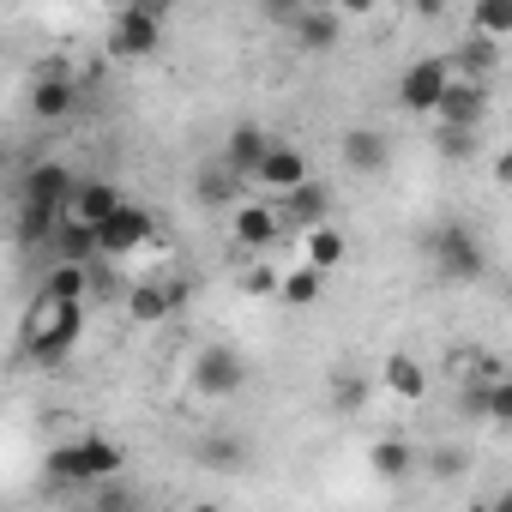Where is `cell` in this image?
I'll return each mask as SVG.
<instances>
[{"label": "cell", "mask_w": 512, "mask_h": 512, "mask_svg": "<svg viewBox=\"0 0 512 512\" xmlns=\"http://www.w3.org/2000/svg\"><path fill=\"white\" fill-rule=\"evenodd\" d=\"M115 476H127V452L109 434H79V440H67L43 458V488L49 494H91L97 482H115Z\"/></svg>", "instance_id": "cell-1"}, {"label": "cell", "mask_w": 512, "mask_h": 512, "mask_svg": "<svg viewBox=\"0 0 512 512\" xmlns=\"http://www.w3.org/2000/svg\"><path fill=\"white\" fill-rule=\"evenodd\" d=\"M79 338H85V302H49V296H37L31 314H25V326H19V356L37 362V368H55V362H67L79 350Z\"/></svg>", "instance_id": "cell-2"}, {"label": "cell", "mask_w": 512, "mask_h": 512, "mask_svg": "<svg viewBox=\"0 0 512 512\" xmlns=\"http://www.w3.org/2000/svg\"><path fill=\"white\" fill-rule=\"evenodd\" d=\"M428 260L446 284H482L488 278V247L470 223H440L428 235Z\"/></svg>", "instance_id": "cell-3"}, {"label": "cell", "mask_w": 512, "mask_h": 512, "mask_svg": "<svg viewBox=\"0 0 512 512\" xmlns=\"http://www.w3.org/2000/svg\"><path fill=\"white\" fill-rule=\"evenodd\" d=\"M163 19L169 7L163 0H127V7L109 19V55L115 61H145L163 49Z\"/></svg>", "instance_id": "cell-4"}, {"label": "cell", "mask_w": 512, "mask_h": 512, "mask_svg": "<svg viewBox=\"0 0 512 512\" xmlns=\"http://www.w3.org/2000/svg\"><path fill=\"white\" fill-rule=\"evenodd\" d=\"M151 241H157V217L127 199L109 223H97V260H133V253H145Z\"/></svg>", "instance_id": "cell-5"}, {"label": "cell", "mask_w": 512, "mask_h": 512, "mask_svg": "<svg viewBox=\"0 0 512 512\" xmlns=\"http://www.w3.org/2000/svg\"><path fill=\"white\" fill-rule=\"evenodd\" d=\"M187 386H193L199 398H235V392L247 386V362H241V350H229V344H205V350L193 356V368H187Z\"/></svg>", "instance_id": "cell-6"}, {"label": "cell", "mask_w": 512, "mask_h": 512, "mask_svg": "<svg viewBox=\"0 0 512 512\" xmlns=\"http://www.w3.org/2000/svg\"><path fill=\"white\" fill-rule=\"evenodd\" d=\"M25 109H31V121H67L79 109V79L67 67H37L25 85Z\"/></svg>", "instance_id": "cell-7"}, {"label": "cell", "mask_w": 512, "mask_h": 512, "mask_svg": "<svg viewBox=\"0 0 512 512\" xmlns=\"http://www.w3.org/2000/svg\"><path fill=\"white\" fill-rule=\"evenodd\" d=\"M446 85H452L446 55H422V61H410L404 79H398V109H410V115H434Z\"/></svg>", "instance_id": "cell-8"}, {"label": "cell", "mask_w": 512, "mask_h": 512, "mask_svg": "<svg viewBox=\"0 0 512 512\" xmlns=\"http://www.w3.org/2000/svg\"><path fill=\"white\" fill-rule=\"evenodd\" d=\"M73 181H79V175H73L61 157H37V163L25 169V181H19V205H43V211H61V217H67Z\"/></svg>", "instance_id": "cell-9"}, {"label": "cell", "mask_w": 512, "mask_h": 512, "mask_svg": "<svg viewBox=\"0 0 512 512\" xmlns=\"http://www.w3.org/2000/svg\"><path fill=\"white\" fill-rule=\"evenodd\" d=\"M121 205H127L121 181H109V175H79V181H73V199H67V217L97 229V223H109Z\"/></svg>", "instance_id": "cell-10"}, {"label": "cell", "mask_w": 512, "mask_h": 512, "mask_svg": "<svg viewBox=\"0 0 512 512\" xmlns=\"http://www.w3.org/2000/svg\"><path fill=\"white\" fill-rule=\"evenodd\" d=\"M440 127H458V133H476L482 115H488V85H470V79H452L440 91Z\"/></svg>", "instance_id": "cell-11"}, {"label": "cell", "mask_w": 512, "mask_h": 512, "mask_svg": "<svg viewBox=\"0 0 512 512\" xmlns=\"http://www.w3.org/2000/svg\"><path fill=\"white\" fill-rule=\"evenodd\" d=\"M253 181L272 187V193H296V187L308 181V157H302L290 139H272L266 157H260V169H253Z\"/></svg>", "instance_id": "cell-12"}, {"label": "cell", "mask_w": 512, "mask_h": 512, "mask_svg": "<svg viewBox=\"0 0 512 512\" xmlns=\"http://www.w3.org/2000/svg\"><path fill=\"white\" fill-rule=\"evenodd\" d=\"M266 145H272V133H266V127L241 121V127H229V139H223V157H217V163H223L235 181H253V169H260Z\"/></svg>", "instance_id": "cell-13"}, {"label": "cell", "mask_w": 512, "mask_h": 512, "mask_svg": "<svg viewBox=\"0 0 512 512\" xmlns=\"http://www.w3.org/2000/svg\"><path fill=\"white\" fill-rule=\"evenodd\" d=\"M193 458H199L205 470H217V476H241V470L253 464V452H247V440H241L235 428H211V434H199Z\"/></svg>", "instance_id": "cell-14"}, {"label": "cell", "mask_w": 512, "mask_h": 512, "mask_svg": "<svg viewBox=\"0 0 512 512\" xmlns=\"http://www.w3.org/2000/svg\"><path fill=\"white\" fill-rule=\"evenodd\" d=\"M290 37H296L308 55H326V49H338V37H344V13H332V7H302V13L290 19Z\"/></svg>", "instance_id": "cell-15"}, {"label": "cell", "mask_w": 512, "mask_h": 512, "mask_svg": "<svg viewBox=\"0 0 512 512\" xmlns=\"http://www.w3.org/2000/svg\"><path fill=\"white\" fill-rule=\"evenodd\" d=\"M344 163H350L356 175H380V169L392 163V139H386L380 127H350V133H344Z\"/></svg>", "instance_id": "cell-16"}, {"label": "cell", "mask_w": 512, "mask_h": 512, "mask_svg": "<svg viewBox=\"0 0 512 512\" xmlns=\"http://www.w3.org/2000/svg\"><path fill=\"white\" fill-rule=\"evenodd\" d=\"M368 470H374L380 482H410V476L422 470V458H416V446H410V440L386 434V440H374V446H368Z\"/></svg>", "instance_id": "cell-17"}, {"label": "cell", "mask_w": 512, "mask_h": 512, "mask_svg": "<svg viewBox=\"0 0 512 512\" xmlns=\"http://www.w3.org/2000/svg\"><path fill=\"white\" fill-rule=\"evenodd\" d=\"M55 266H97V229L91 223H73V217H61V229H55Z\"/></svg>", "instance_id": "cell-18"}, {"label": "cell", "mask_w": 512, "mask_h": 512, "mask_svg": "<svg viewBox=\"0 0 512 512\" xmlns=\"http://www.w3.org/2000/svg\"><path fill=\"white\" fill-rule=\"evenodd\" d=\"M235 241L253 253H272L278 247V211L272 205H241L235 211Z\"/></svg>", "instance_id": "cell-19"}, {"label": "cell", "mask_w": 512, "mask_h": 512, "mask_svg": "<svg viewBox=\"0 0 512 512\" xmlns=\"http://www.w3.org/2000/svg\"><path fill=\"white\" fill-rule=\"evenodd\" d=\"M446 67H452V79L488 85V79H494V67H500V49H494V43H482V37H470L458 55H446Z\"/></svg>", "instance_id": "cell-20"}, {"label": "cell", "mask_w": 512, "mask_h": 512, "mask_svg": "<svg viewBox=\"0 0 512 512\" xmlns=\"http://www.w3.org/2000/svg\"><path fill=\"white\" fill-rule=\"evenodd\" d=\"M284 217H290V223H302V229H320V223L332 217V193H326V187H314V181H302L296 193H284Z\"/></svg>", "instance_id": "cell-21"}, {"label": "cell", "mask_w": 512, "mask_h": 512, "mask_svg": "<svg viewBox=\"0 0 512 512\" xmlns=\"http://www.w3.org/2000/svg\"><path fill=\"white\" fill-rule=\"evenodd\" d=\"M235 193H241V181H235L223 163H205V169H199V181H193V199H199L205 211H217V205H235Z\"/></svg>", "instance_id": "cell-22"}, {"label": "cell", "mask_w": 512, "mask_h": 512, "mask_svg": "<svg viewBox=\"0 0 512 512\" xmlns=\"http://www.w3.org/2000/svg\"><path fill=\"white\" fill-rule=\"evenodd\" d=\"M380 380H386V386H392L398 398H422V392H428V368H422L416 356H404V350H398V356H386Z\"/></svg>", "instance_id": "cell-23"}, {"label": "cell", "mask_w": 512, "mask_h": 512, "mask_svg": "<svg viewBox=\"0 0 512 512\" xmlns=\"http://www.w3.org/2000/svg\"><path fill=\"white\" fill-rule=\"evenodd\" d=\"M350 253V241H344V229H332V223H320V229H308V266L326 278L338 260Z\"/></svg>", "instance_id": "cell-24"}, {"label": "cell", "mask_w": 512, "mask_h": 512, "mask_svg": "<svg viewBox=\"0 0 512 512\" xmlns=\"http://www.w3.org/2000/svg\"><path fill=\"white\" fill-rule=\"evenodd\" d=\"M55 229H61V211H43V205H19V223H13V235H19L25 247H49V241H55Z\"/></svg>", "instance_id": "cell-25"}, {"label": "cell", "mask_w": 512, "mask_h": 512, "mask_svg": "<svg viewBox=\"0 0 512 512\" xmlns=\"http://www.w3.org/2000/svg\"><path fill=\"white\" fill-rule=\"evenodd\" d=\"M127 320H133V326H163V320H169V296H163V284H139V290H127Z\"/></svg>", "instance_id": "cell-26"}, {"label": "cell", "mask_w": 512, "mask_h": 512, "mask_svg": "<svg viewBox=\"0 0 512 512\" xmlns=\"http://www.w3.org/2000/svg\"><path fill=\"white\" fill-rule=\"evenodd\" d=\"M85 290H91V272L85 266H49V278H43V296L49 302H85Z\"/></svg>", "instance_id": "cell-27"}, {"label": "cell", "mask_w": 512, "mask_h": 512, "mask_svg": "<svg viewBox=\"0 0 512 512\" xmlns=\"http://www.w3.org/2000/svg\"><path fill=\"white\" fill-rule=\"evenodd\" d=\"M278 296H284L290 308H314V302L326 296V278H320L314 266H302V272H290V278H278Z\"/></svg>", "instance_id": "cell-28"}, {"label": "cell", "mask_w": 512, "mask_h": 512, "mask_svg": "<svg viewBox=\"0 0 512 512\" xmlns=\"http://www.w3.org/2000/svg\"><path fill=\"white\" fill-rule=\"evenodd\" d=\"M91 512H151V506L139 500V488H127V482L115 476V482H97V488H91Z\"/></svg>", "instance_id": "cell-29"}, {"label": "cell", "mask_w": 512, "mask_h": 512, "mask_svg": "<svg viewBox=\"0 0 512 512\" xmlns=\"http://www.w3.org/2000/svg\"><path fill=\"white\" fill-rule=\"evenodd\" d=\"M332 404H338L344 416H356V410L368 404V374H356V368H344V374L332 380Z\"/></svg>", "instance_id": "cell-30"}, {"label": "cell", "mask_w": 512, "mask_h": 512, "mask_svg": "<svg viewBox=\"0 0 512 512\" xmlns=\"http://www.w3.org/2000/svg\"><path fill=\"white\" fill-rule=\"evenodd\" d=\"M464 470H470V452H464V446L428 452V476H434V482H452V476H464Z\"/></svg>", "instance_id": "cell-31"}, {"label": "cell", "mask_w": 512, "mask_h": 512, "mask_svg": "<svg viewBox=\"0 0 512 512\" xmlns=\"http://www.w3.org/2000/svg\"><path fill=\"white\" fill-rule=\"evenodd\" d=\"M470 19H476V31H482V43H494V49H500V37L512 31V13H500V7H476Z\"/></svg>", "instance_id": "cell-32"}, {"label": "cell", "mask_w": 512, "mask_h": 512, "mask_svg": "<svg viewBox=\"0 0 512 512\" xmlns=\"http://www.w3.org/2000/svg\"><path fill=\"white\" fill-rule=\"evenodd\" d=\"M434 145H440V157H452V163H458V157H464V163L476 157V133H458V127H440Z\"/></svg>", "instance_id": "cell-33"}, {"label": "cell", "mask_w": 512, "mask_h": 512, "mask_svg": "<svg viewBox=\"0 0 512 512\" xmlns=\"http://www.w3.org/2000/svg\"><path fill=\"white\" fill-rule=\"evenodd\" d=\"M482 422H512V380H494V386H488V410H482Z\"/></svg>", "instance_id": "cell-34"}, {"label": "cell", "mask_w": 512, "mask_h": 512, "mask_svg": "<svg viewBox=\"0 0 512 512\" xmlns=\"http://www.w3.org/2000/svg\"><path fill=\"white\" fill-rule=\"evenodd\" d=\"M241 284H247V296H278V272L272 266H253Z\"/></svg>", "instance_id": "cell-35"}, {"label": "cell", "mask_w": 512, "mask_h": 512, "mask_svg": "<svg viewBox=\"0 0 512 512\" xmlns=\"http://www.w3.org/2000/svg\"><path fill=\"white\" fill-rule=\"evenodd\" d=\"M260 13H266L272 25H290V19H296L302 7H296V0H266V7H260Z\"/></svg>", "instance_id": "cell-36"}, {"label": "cell", "mask_w": 512, "mask_h": 512, "mask_svg": "<svg viewBox=\"0 0 512 512\" xmlns=\"http://www.w3.org/2000/svg\"><path fill=\"white\" fill-rule=\"evenodd\" d=\"M488 512H512V494H506V488H500V494H494V500H488Z\"/></svg>", "instance_id": "cell-37"}, {"label": "cell", "mask_w": 512, "mask_h": 512, "mask_svg": "<svg viewBox=\"0 0 512 512\" xmlns=\"http://www.w3.org/2000/svg\"><path fill=\"white\" fill-rule=\"evenodd\" d=\"M187 512H223V506H217V500H199V506H187Z\"/></svg>", "instance_id": "cell-38"}, {"label": "cell", "mask_w": 512, "mask_h": 512, "mask_svg": "<svg viewBox=\"0 0 512 512\" xmlns=\"http://www.w3.org/2000/svg\"><path fill=\"white\" fill-rule=\"evenodd\" d=\"M7 163H13V151H7V139H0V169H7Z\"/></svg>", "instance_id": "cell-39"}, {"label": "cell", "mask_w": 512, "mask_h": 512, "mask_svg": "<svg viewBox=\"0 0 512 512\" xmlns=\"http://www.w3.org/2000/svg\"><path fill=\"white\" fill-rule=\"evenodd\" d=\"M73 512H91V500H85V494H79V500H73Z\"/></svg>", "instance_id": "cell-40"}]
</instances>
